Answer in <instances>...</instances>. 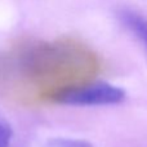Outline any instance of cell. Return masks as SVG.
I'll return each instance as SVG.
<instances>
[{
	"instance_id": "4",
	"label": "cell",
	"mask_w": 147,
	"mask_h": 147,
	"mask_svg": "<svg viewBox=\"0 0 147 147\" xmlns=\"http://www.w3.org/2000/svg\"><path fill=\"white\" fill-rule=\"evenodd\" d=\"M13 138V130L8 120L0 115V147H9Z\"/></svg>"
},
{
	"instance_id": "1",
	"label": "cell",
	"mask_w": 147,
	"mask_h": 147,
	"mask_svg": "<svg viewBox=\"0 0 147 147\" xmlns=\"http://www.w3.org/2000/svg\"><path fill=\"white\" fill-rule=\"evenodd\" d=\"M125 96V90L120 86L97 81L54 89L45 94V99L69 106H109L123 102Z\"/></svg>"
},
{
	"instance_id": "3",
	"label": "cell",
	"mask_w": 147,
	"mask_h": 147,
	"mask_svg": "<svg viewBox=\"0 0 147 147\" xmlns=\"http://www.w3.org/2000/svg\"><path fill=\"white\" fill-rule=\"evenodd\" d=\"M43 147H94L90 142L76 138H52Z\"/></svg>"
},
{
	"instance_id": "2",
	"label": "cell",
	"mask_w": 147,
	"mask_h": 147,
	"mask_svg": "<svg viewBox=\"0 0 147 147\" xmlns=\"http://www.w3.org/2000/svg\"><path fill=\"white\" fill-rule=\"evenodd\" d=\"M119 20L147 51V18L130 9H123L119 13Z\"/></svg>"
}]
</instances>
